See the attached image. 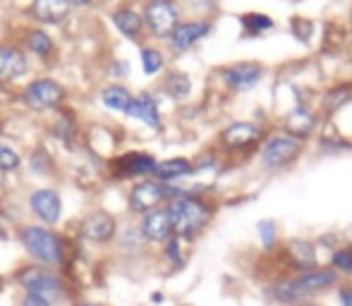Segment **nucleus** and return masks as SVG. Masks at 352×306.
<instances>
[{"label": "nucleus", "instance_id": "f257e3e1", "mask_svg": "<svg viewBox=\"0 0 352 306\" xmlns=\"http://www.w3.org/2000/svg\"><path fill=\"white\" fill-rule=\"evenodd\" d=\"M24 249L29 251L32 259H36L41 266H60L63 263V242L56 232L38 228V225H29L19 232Z\"/></svg>", "mask_w": 352, "mask_h": 306}, {"label": "nucleus", "instance_id": "f03ea898", "mask_svg": "<svg viewBox=\"0 0 352 306\" xmlns=\"http://www.w3.org/2000/svg\"><path fill=\"white\" fill-rule=\"evenodd\" d=\"M168 211H170L173 232H177V237H195L197 232L206 228L211 218L209 206L199 199H192V196L175 199Z\"/></svg>", "mask_w": 352, "mask_h": 306}, {"label": "nucleus", "instance_id": "7ed1b4c3", "mask_svg": "<svg viewBox=\"0 0 352 306\" xmlns=\"http://www.w3.org/2000/svg\"><path fill=\"white\" fill-rule=\"evenodd\" d=\"M19 285H22L27 292L32 294H41L46 299H58L63 294V283L56 273L46 270L43 266H32V268H24L19 273Z\"/></svg>", "mask_w": 352, "mask_h": 306}, {"label": "nucleus", "instance_id": "20e7f679", "mask_svg": "<svg viewBox=\"0 0 352 306\" xmlns=\"http://www.w3.org/2000/svg\"><path fill=\"white\" fill-rule=\"evenodd\" d=\"M300 139H295V137H274L266 141L264 151H261V163L271 170H278V167L295 161L300 156Z\"/></svg>", "mask_w": 352, "mask_h": 306}, {"label": "nucleus", "instance_id": "39448f33", "mask_svg": "<svg viewBox=\"0 0 352 306\" xmlns=\"http://www.w3.org/2000/svg\"><path fill=\"white\" fill-rule=\"evenodd\" d=\"M144 22L156 36H170L177 27V10L170 0H151L144 12Z\"/></svg>", "mask_w": 352, "mask_h": 306}, {"label": "nucleus", "instance_id": "423d86ee", "mask_svg": "<svg viewBox=\"0 0 352 306\" xmlns=\"http://www.w3.org/2000/svg\"><path fill=\"white\" fill-rule=\"evenodd\" d=\"M63 98H65L63 86L56 82H51V79H38V82L29 84L27 91H24V103H27L32 110H48V108H56Z\"/></svg>", "mask_w": 352, "mask_h": 306}, {"label": "nucleus", "instance_id": "0eeeda50", "mask_svg": "<svg viewBox=\"0 0 352 306\" xmlns=\"http://www.w3.org/2000/svg\"><path fill=\"white\" fill-rule=\"evenodd\" d=\"M29 206H32L34 215H36L41 223L46 225H56L60 220V211H63V204H60V196L56 194L53 189H38L32 194L29 199Z\"/></svg>", "mask_w": 352, "mask_h": 306}, {"label": "nucleus", "instance_id": "6e6552de", "mask_svg": "<svg viewBox=\"0 0 352 306\" xmlns=\"http://www.w3.org/2000/svg\"><path fill=\"white\" fill-rule=\"evenodd\" d=\"M166 199V187L158 182H140L130 194V206L135 213H148L158 209V204Z\"/></svg>", "mask_w": 352, "mask_h": 306}, {"label": "nucleus", "instance_id": "1a4fd4ad", "mask_svg": "<svg viewBox=\"0 0 352 306\" xmlns=\"http://www.w3.org/2000/svg\"><path fill=\"white\" fill-rule=\"evenodd\" d=\"M295 280V287L300 292V299H307L316 292H324L326 287L336 283V270H324V268H311L305 270L300 278H292Z\"/></svg>", "mask_w": 352, "mask_h": 306}, {"label": "nucleus", "instance_id": "9d476101", "mask_svg": "<svg viewBox=\"0 0 352 306\" xmlns=\"http://www.w3.org/2000/svg\"><path fill=\"white\" fill-rule=\"evenodd\" d=\"M82 235L89 242H108L116 235V220L113 215H108L106 211H96V213H89L82 220Z\"/></svg>", "mask_w": 352, "mask_h": 306}, {"label": "nucleus", "instance_id": "9b49d317", "mask_svg": "<svg viewBox=\"0 0 352 306\" xmlns=\"http://www.w3.org/2000/svg\"><path fill=\"white\" fill-rule=\"evenodd\" d=\"M142 235L151 242H163L173 235V220L168 209H153L144 215L142 220Z\"/></svg>", "mask_w": 352, "mask_h": 306}, {"label": "nucleus", "instance_id": "f8f14e48", "mask_svg": "<svg viewBox=\"0 0 352 306\" xmlns=\"http://www.w3.org/2000/svg\"><path fill=\"white\" fill-rule=\"evenodd\" d=\"M206 32H209V24H206V22L177 24L175 32L170 34V46L175 48V51H187V48L195 46V43L199 41Z\"/></svg>", "mask_w": 352, "mask_h": 306}, {"label": "nucleus", "instance_id": "ddd939ff", "mask_svg": "<svg viewBox=\"0 0 352 306\" xmlns=\"http://www.w3.org/2000/svg\"><path fill=\"white\" fill-rule=\"evenodd\" d=\"M27 72V58L12 46H0V79L12 82Z\"/></svg>", "mask_w": 352, "mask_h": 306}, {"label": "nucleus", "instance_id": "4468645a", "mask_svg": "<svg viewBox=\"0 0 352 306\" xmlns=\"http://www.w3.org/2000/svg\"><path fill=\"white\" fill-rule=\"evenodd\" d=\"M70 0H34V14L41 22L58 24L70 14Z\"/></svg>", "mask_w": 352, "mask_h": 306}, {"label": "nucleus", "instance_id": "2eb2a0df", "mask_svg": "<svg viewBox=\"0 0 352 306\" xmlns=\"http://www.w3.org/2000/svg\"><path fill=\"white\" fill-rule=\"evenodd\" d=\"M259 127L250 125V122H235L230 125L226 132H223V144L230 146V149H240V146H247L252 141L259 139Z\"/></svg>", "mask_w": 352, "mask_h": 306}, {"label": "nucleus", "instance_id": "dca6fc26", "mask_svg": "<svg viewBox=\"0 0 352 306\" xmlns=\"http://www.w3.org/2000/svg\"><path fill=\"white\" fill-rule=\"evenodd\" d=\"M285 130H287V134L295 137V139H307V137L311 134V130H314V115L302 106L295 108V110L287 113Z\"/></svg>", "mask_w": 352, "mask_h": 306}, {"label": "nucleus", "instance_id": "f3484780", "mask_svg": "<svg viewBox=\"0 0 352 306\" xmlns=\"http://www.w3.org/2000/svg\"><path fill=\"white\" fill-rule=\"evenodd\" d=\"M259 77H261V70H259V67H256V65H247V62L230 67V70L226 72L228 84H230L232 89H237V91H247V89L256 86Z\"/></svg>", "mask_w": 352, "mask_h": 306}, {"label": "nucleus", "instance_id": "a211bd4d", "mask_svg": "<svg viewBox=\"0 0 352 306\" xmlns=\"http://www.w3.org/2000/svg\"><path fill=\"white\" fill-rule=\"evenodd\" d=\"M127 115L135 117V120H142L146 122L148 127H158V108H156V101L151 96H140V98H132V106L127 110Z\"/></svg>", "mask_w": 352, "mask_h": 306}, {"label": "nucleus", "instance_id": "6ab92c4d", "mask_svg": "<svg viewBox=\"0 0 352 306\" xmlns=\"http://www.w3.org/2000/svg\"><path fill=\"white\" fill-rule=\"evenodd\" d=\"M192 163L185 161V158H173V161H163V163H156V170L153 175L163 182H170V180H180V177H187L192 175Z\"/></svg>", "mask_w": 352, "mask_h": 306}, {"label": "nucleus", "instance_id": "aec40b11", "mask_svg": "<svg viewBox=\"0 0 352 306\" xmlns=\"http://www.w3.org/2000/svg\"><path fill=\"white\" fill-rule=\"evenodd\" d=\"M156 170V161L146 153H130L120 161V172L122 177H132V175H146V172Z\"/></svg>", "mask_w": 352, "mask_h": 306}, {"label": "nucleus", "instance_id": "412c9836", "mask_svg": "<svg viewBox=\"0 0 352 306\" xmlns=\"http://www.w3.org/2000/svg\"><path fill=\"white\" fill-rule=\"evenodd\" d=\"M101 98H103V103L111 108V110L127 113V110H130V106H132L130 91H127V89H122V86H108L106 91H103Z\"/></svg>", "mask_w": 352, "mask_h": 306}, {"label": "nucleus", "instance_id": "4be33fe9", "mask_svg": "<svg viewBox=\"0 0 352 306\" xmlns=\"http://www.w3.org/2000/svg\"><path fill=\"white\" fill-rule=\"evenodd\" d=\"M290 254L302 268L311 270L316 263V251H314V244L311 242H290Z\"/></svg>", "mask_w": 352, "mask_h": 306}, {"label": "nucleus", "instance_id": "5701e85b", "mask_svg": "<svg viewBox=\"0 0 352 306\" xmlns=\"http://www.w3.org/2000/svg\"><path fill=\"white\" fill-rule=\"evenodd\" d=\"M113 22H116V27L120 29L125 36H135L142 29V17L137 12H132V10H120V12H116L113 14Z\"/></svg>", "mask_w": 352, "mask_h": 306}, {"label": "nucleus", "instance_id": "b1692460", "mask_svg": "<svg viewBox=\"0 0 352 306\" xmlns=\"http://www.w3.org/2000/svg\"><path fill=\"white\" fill-rule=\"evenodd\" d=\"M27 46L32 48L34 53H38V56H48V53H51V48H53V43H51V38H48V34L32 32L27 36Z\"/></svg>", "mask_w": 352, "mask_h": 306}, {"label": "nucleus", "instance_id": "393cba45", "mask_svg": "<svg viewBox=\"0 0 352 306\" xmlns=\"http://www.w3.org/2000/svg\"><path fill=\"white\" fill-rule=\"evenodd\" d=\"M352 96V89L350 86H338V89H333V91H329V96H326V110H338L340 106H343L345 101Z\"/></svg>", "mask_w": 352, "mask_h": 306}, {"label": "nucleus", "instance_id": "a878e982", "mask_svg": "<svg viewBox=\"0 0 352 306\" xmlns=\"http://www.w3.org/2000/svg\"><path fill=\"white\" fill-rule=\"evenodd\" d=\"M142 65H144V72H148V75H156V72L163 67L161 53L153 51V48H144V51H142Z\"/></svg>", "mask_w": 352, "mask_h": 306}, {"label": "nucleus", "instance_id": "bb28decb", "mask_svg": "<svg viewBox=\"0 0 352 306\" xmlns=\"http://www.w3.org/2000/svg\"><path fill=\"white\" fill-rule=\"evenodd\" d=\"M333 268L336 270H340V273H348L352 275V249H340V251H336L333 254Z\"/></svg>", "mask_w": 352, "mask_h": 306}, {"label": "nucleus", "instance_id": "cd10ccee", "mask_svg": "<svg viewBox=\"0 0 352 306\" xmlns=\"http://www.w3.org/2000/svg\"><path fill=\"white\" fill-rule=\"evenodd\" d=\"M17 165H19V156H17V153L10 149V146L0 144V170L10 172V170H14Z\"/></svg>", "mask_w": 352, "mask_h": 306}, {"label": "nucleus", "instance_id": "c85d7f7f", "mask_svg": "<svg viewBox=\"0 0 352 306\" xmlns=\"http://www.w3.org/2000/svg\"><path fill=\"white\" fill-rule=\"evenodd\" d=\"M256 230H259L264 246H266V249H271V246L276 244V225H274V220H261V223L256 225Z\"/></svg>", "mask_w": 352, "mask_h": 306}, {"label": "nucleus", "instance_id": "c756f323", "mask_svg": "<svg viewBox=\"0 0 352 306\" xmlns=\"http://www.w3.org/2000/svg\"><path fill=\"white\" fill-rule=\"evenodd\" d=\"M168 89H170V93H173V96H177V98L187 96V93H190V79H187L185 75L170 77V84H168Z\"/></svg>", "mask_w": 352, "mask_h": 306}, {"label": "nucleus", "instance_id": "7c9ffc66", "mask_svg": "<svg viewBox=\"0 0 352 306\" xmlns=\"http://www.w3.org/2000/svg\"><path fill=\"white\" fill-rule=\"evenodd\" d=\"M242 22L247 24L250 29H254V32H266V29H271L274 27V22H271L266 14H247Z\"/></svg>", "mask_w": 352, "mask_h": 306}, {"label": "nucleus", "instance_id": "2f4dec72", "mask_svg": "<svg viewBox=\"0 0 352 306\" xmlns=\"http://www.w3.org/2000/svg\"><path fill=\"white\" fill-rule=\"evenodd\" d=\"M292 32L297 34L300 41H307L311 34V22H307V19H295V22H292Z\"/></svg>", "mask_w": 352, "mask_h": 306}, {"label": "nucleus", "instance_id": "473e14b6", "mask_svg": "<svg viewBox=\"0 0 352 306\" xmlns=\"http://www.w3.org/2000/svg\"><path fill=\"white\" fill-rule=\"evenodd\" d=\"M22 306H53V302H51V299H46V297H41V294L27 292V294H24V299H22Z\"/></svg>", "mask_w": 352, "mask_h": 306}, {"label": "nucleus", "instance_id": "72a5a7b5", "mask_svg": "<svg viewBox=\"0 0 352 306\" xmlns=\"http://www.w3.org/2000/svg\"><path fill=\"white\" fill-rule=\"evenodd\" d=\"M168 256H170L173 261H180V246H177V239H170L168 242Z\"/></svg>", "mask_w": 352, "mask_h": 306}, {"label": "nucleus", "instance_id": "f704fd0d", "mask_svg": "<svg viewBox=\"0 0 352 306\" xmlns=\"http://www.w3.org/2000/svg\"><path fill=\"white\" fill-rule=\"evenodd\" d=\"M338 299H340V304H343V306H352V287H340Z\"/></svg>", "mask_w": 352, "mask_h": 306}, {"label": "nucleus", "instance_id": "c9c22d12", "mask_svg": "<svg viewBox=\"0 0 352 306\" xmlns=\"http://www.w3.org/2000/svg\"><path fill=\"white\" fill-rule=\"evenodd\" d=\"M5 237V223H3V218H0V239Z\"/></svg>", "mask_w": 352, "mask_h": 306}, {"label": "nucleus", "instance_id": "e433bc0d", "mask_svg": "<svg viewBox=\"0 0 352 306\" xmlns=\"http://www.w3.org/2000/svg\"><path fill=\"white\" fill-rule=\"evenodd\" d=\"M84 3H89V0H70V5H84Z\"/></svg>", "mask_w": 352, "mask_h": 306}, {"label": "nucleus", "instance_id": "4c0bfd02", "mask_svg": "<svg viewBox=\"0 0 352 306\" xmlns=\"http://www.w3.org/2000/svg\"><path fill=\"white\" fill-rule=\"evenodd\" d=\"M79 306H98V304H94V302H84V304H79Z\"/></svg>", "mask_w": 352, "mask_h": 306}, {"label": "nucleus", "instance_id": "58836bf2", "mask_svg": "<svg viewBox=\"0 0 352 306\" xmlns=\"http://www.w3.org/2000/svg\"><path fill=\"white\" fill-rule=\"evenodd\" d=\"M348 237H350V242H352V225H350V228H348Z\"/></svg>", "mask_w": 352, "mask_h": 306}, {"label": "nucleus", "instance_id": "ea45409f", "mask_svg": "<svg viewBox=\"0 0 352 306\" xmlns=\"http://www.w3.org/2000/svg\"><path fill=\"white\" fill-rule=\"evenodd\" d=\"M305 306H316V304H305Z\"/></svg>", "mask_w": 352, "mask_h": 306}]
</instances>
